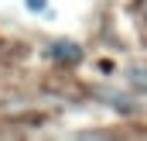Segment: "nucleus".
<instances>
[{"label":"nucleus","mask_w":147,"mask_h":141,"mask_svg":"<svg viewBox=\"0 0 147 141\" xmlns=\"http://www.w3.org/2000/svg\"><path fill=\"white\" fill-rule=\"evenodd\" d=\"M55 52H58V55H69V59H79V48H72V45H69V48H65V45H58Z\"/></svg>","instance_id":"f257e3e1"},{"label":"nucleus","mask_w":147,"mask_h":141,"mask_svg":"<svg viewBox=\"0 0 147 141\" xmlns=\"http://www.w3.org/2000/svg\"><path fill=\"white\" fill-rule=\"evenodd\" d=\"M28 7H45V0H28Z\"/></svg>","instance_id":"f03ea898"}]
</instances>
